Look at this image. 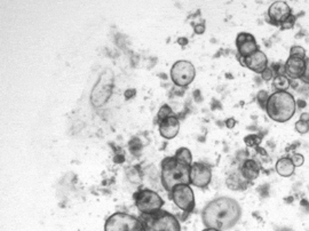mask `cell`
I'll return each instance as SVG.
<instances>
[{
  "label": "cell",
  "mask_w": 309,
  "mask_h": 231,
  "mask_svg": "<svg viewBox=\"0 0 309 231\" xmlns=\"http://www.w3.org/2000/svg\"><path fill=\"white\" fill-rule=\"evenodd\" d=\"M235 125H236V120H235V118H228L226 120V126H227V128H229V129H232L235 127Z\"/></svg>",
  "instance_id": "f1b7e54d"
},
{
  "label": "cell",
  "mask_w": 309,
  "mask_h": 231,
  "mask_svg": "<svg viewBox=\"0 0 309 231\" xmlns=\"http://www.w3.org/2000/svg\"><path fill=\"white\" fill-rule=\"evenodd\" d=\"M291 80L286 76H276L273 80V87L275 92H288Z\"/></svg>",
  "instance_id": "d6986e66"
},
{
  "label": "cell",
  "mask_w": 309,
  "mask_h": 231,
  "mask_svg": "<svg viewBox=\"0 0 309 231\" xmlns=\"http://www.w3.org/2000/svg\"><path fill=\"white\" fill-rule=\"evenodd\" d=\"M131 93H135V90L126 91V92H125V97H126V99H131V97L133 96L134 94H131Z\"/></svg>",
  "instance_id": "1f68e13d"
},
{
  "label": "cell",
  "mask_w": 309,
  "mask_h": 231,
  "mask_svg": "<svg viewBox=\"0 0 309 231\" xmlns=\"http://www.w3.org/2000/svg\"><path fill=\"white\" fill-rule=\"evenodd\" d=\"M171 79L178 87H188L194 81L196 69L191 62L181 60L175 62L171 68Z\"/></svg>",
  "instance_id": "ba28073f"
},
{
  "label": "cell",
  "mask_w": 309,
  "mask_h": 231,
  "mask_svg": "<svg viewBox=\"0 0 309 231\" xmlns=\"http://www.w3.org/2000/svg\"><path fill=\"white\" fill-rule=\"evenodd\" d=\"M242 217V207L234 198H214L201 211V221L205 228L227 231L232 229Z\"/></svg>",
  "instance_id": "6da1fadb"
},
{
  "label": "cell",
  "mask_w": 309,
  "mask_h": 231,
  "mask_svg": "<svg viewBox=\"0 0 309 231\" xmlns=\"http://www.w3.org/2000/svg\"><path fill=\"white\" fill-rule=\"evenodd\" d=\"M236 46H237L238 56L242 59L247 58L259 49L254 36L247 32L238 33L237 38H236Z\"/></svg>",
  "instance_id": "8fae6325"
},
{
  "label": "cell",
  "mask_w": 309,
  "mask_h": 231,
  "mask_svg": "<svg viewBox=\"0 0 309 231\" xmlns=\"http://www.w3.org/2000/svg\"><path fill=\"white\" fill-rule=\"evenodd\" d=\"M180 131V122L175 115H172L169 118L164 119L159 123V134L160 137L166 139V140H172Z\"/></svg>",
  "instance_id": "9a60e30c"
},
{
  "label": "cell",
  "mask_w": 309,
  "mask_h": 231,
  "mask_svg": "<svg viewBox=\"0 0 309 231\" xmlns=\"http://www.w3.org/2000/svg\"><path fill=\"white\" fill-rule=\"evenodd\" d=\"M261 170V167L258 161L254 159H247L241 167V174L247 181H254L258 179Z\"/></svg>",
  "instance_id": "2e32d148"
},
{
  "label": "cell",
  "mask_w": 309,
  "mask_h": 231,
  "mask_svg": "<svg viewBox=\"0 0 309 231\" xmlns=\"http://www.w3.org/2000/svg\"><path fill=\"white\" fill-rule=\"evenodd\" d=\"M133 199L138 211L141 214H150L162 210L164 200L156 191L150 189L139 190L133 195Z\"/></svg>",
  "instance_id": "8992f818"
},
{
  "label": "cell",
  "mask_w": 309,
  "mask_h": 231,
  "mask_svg": "<svg viewBox=\"0 0 309 231\" xmlns=\"http://www.w3.org/2000/svg\"><path fill=\"white\" fill-rule=\"evenodd\" d=\"M203 231H219V230H216V229H211V228H205V229H204Z\"/></svg>",
  "instance_id": "d6a6232c"
},
{
  "label": "cell",
  "mask_w": 309,
  "mask_h": 231,
  "mask_svg": "<svg viewBox=\"0 0 309 231\" xmlns=\"http://www.w3.org/2000/svg\"><path fill=\"white\" fill-rule=\"evenodd\" d=\"M292 14L291 7L285 1H275L269 6L268 9V16H269L272 23L279 25Z\"/></svg>",
  "instance_id": "5bb4252c"
},
{
  "label": "cell",
  "mask_w": 309,
  "mask_h": 231,
  "mask_svg": "<svg viewBox=\"0 0 309 231\" xmlns=\"http://www.w3.org/2000/svg\"><path fill=\"white\" fill-rule=\"evenodd\" d=\"M285 76L290 80H300L305 74L306 59L300 56H290L284 64Z\"/></svg>",
  "instance_id": "7c38bea8"
},
{
  "label": "cell",
  "mask_w": 309,
  "mask_h": 231,
  "mask_svg": "<svg viewBox=\"0 0 309 231\" xmlns=\"http://www.w3.org/2000/svg\"><path fill=\"white\" fill-rule=\"evenodd\" d=\"M204 31H205V25H204V23L195 25V33L201 34V33H204Z\"/></svg>",
  "instance_id": "f546056e"
},
{
  "label": "cell",
  "mask_w": 309,
  "mask_h": 231,
  "mask_svg": "<svg viewBox=\"0 0 309 231\" xmlns=\"http://www.w3.org/2000/svg\"><path fill=\"white\" fill-rule=\"evenodd\" d=\"M170 197L180 210L192 213L195 210V195L190 185H178L170 192Z\"/></svg>",
  "instance_id": "9c48e42d"
},
{
  "label": "cell",
  "mask_w": 309,
  "mask_h": 231,
  "mask_svg": "<svg viewBox=\"0 0 309 231\" xmlns=\"http://www.w3.org/2000/svg\"><path fill=\"white\" fill-rule=\"evenodd\" d=\"M290 56H300V58L306 59V50L301 46H292L290 49Z\"/></svg>",
  "instance_id": "cb8c5ba5"
},
{
  "label": "cell",
  "mask_w": 309,
  "mask_h": 231,
  "mask_svg": "<svg viewBox=\"0 0 309 231\" xmlns=\"http://www.w3.org/2000/svg\"><path fill=\"white\" fill-rule=\"evenodd\" d=\"M190 167L179 163L175 157H165L160 163L162 185L166 191L171 192L178 185H190Z\"/></svg>",
  "instance_id": "3957f363"
},
{
  "label": "cell",
  "mask_w": 309,
  "mask_h": 231,
  "mask_svg": "<svg viewBox=\"0 0 309 231\" xmlns=\"http://www.w3.org/2000/svg\"><path fill=\"white\" fill-rule=\"evenodd\" d=\"M174 157L179 163L185 164V165H188V166L192 165V154L188 148L178 149L174 154Z\"/></svg>",
  "instance_id": "ac0fdd59"
},
{
  "label": "cell",
  "mask_w": 309,
  "mask_h": 231,
  "mask_svg": "<svg viewBox=\"0 0 309 231\" xmlns=\"http://www.w3.org/2000/svg\"><path fill=\"white\" fill-rule=\"evenodd\" d=\"M290 158H291L293 165H294L295 167H300V166L304 165V163H305V157L302 156L301 154H293L292 156L290 157Z\"/></svg>",
  "instance_id": "484cf974"
},
{
  "label": "cell",
  "mask_w": 309,
  "mask_h": 231,
  "mask_svg": "<svg viewBox=\"0 0 309 231\" xmlns=\"http://www.w3.org/2000/svg\"><path fill=\"white\" fill-rule=\"evenodd\" d=\"M112 87H113V74L111 70H106L105 74H102L95 87L92 91V96H91V101H92L93 106L99 108L105 106L107 101L110 99L112 93Z\"/></svg>",
  "instance_id": "52a82bcc"
},
{
  "label": "cell",
  "mask_w": 309,
  "mask_h": 231,
  "mask_svg": "<svg viewBox=\"0 0 309 231\" xmlns=\"http://www.w3.org/2000/svg\"><path fill=\"white\" fill-rule=\"evenodd\" d=\"M275 77H276L275 71H274V69L269 68V66H268V68L263 72V74H261V78H263L264 81H270L272 79L274 80V78Z\"/></svg>",
  "instance_id": "4316f807"
},
{
  "label": "cell",
  "mask_w": 309,
  "mask_h": 231,
  "mask_svg": "<svg viewBox=\"0 0 309 231\" xmlns=\"http://www.w3.org/2000/svg\"><path fill=\"white\" fill-rule=\"evenodd\" d=\"M105 231H144V229L139 217L124 212H116L106 221Z\"/></svg>",
  "instance_id": "5b68a950"
},
{
  "label": "cell",
  "mask_w": 309,
  "mask_h": 231,
  "mask_svg": "<svg viewBox=\"0 0 309 231\" xmlns=\"http://www.w3.org/2000/svg\"><path fill=\"white\" fill-rule=\"evenodd\" d=\"M300 80L302 83L308 84L309 85V59H306V69H305V74L302 76Z\"/></svg>",
  "instance_id": "83f0119b"
},
{
  "label": "cell",
  "mask_w": 309,
  "mask_h": 231,
  "mask_svg": "<svg viewBox=\"0 0 309 231\" xmlns=\"http://www.w3.org/2000/svg\"><path fill=\"white\" fill-rule=\"evenodd\" d=\"M261 138L259 135L255 134H250L247 137L244 138V143L247 145V147H258L261 143Z\"/></svg>",
  "instance_id": "44dd1931"
},
{
  "label": "cell",
  "mask_w": 309,
  "mask_h": 231,
  "mask_svg": "<svg viewBox=\"0 0 309 231\" xmlns=\"http://www.w3.org/2000/svg\"><path fill=\"white\" fill-rule=\"evenodd\" d=\"M301 122H305V123H308L309 124V112H302L300 115V119Z\"/></svg>",
  "instance_id": "4dcf8cb0"
},
{
  "label": "cell",
  "mask_w": 309,
  "mask_h": 231,
  "mask_svg": "<svg viewBox=\"0 0 309 231\" xmlns=\"http://www.w3.org/2000/svg\"><path fill=\"white\" fill-rule=\"evenodd\" d=\"M239 60H241L243 65H245L247 68L250 69V70L254 71L255 74L261 75L268 68L267 55L260 49H258L257 52L253 53L250 56H247V58H239Z\"/></svg>",
  "instance_id": "4fadbf2b"
},
{
  "label": "cell",
  "mask_w": 309,
  "mask_h": 231,
  "mask_svg": "<svg viewBox=\"0 0 309 231\" xmlns=\"http://www.w3.org/2000/svg\"><path fill=\"white\" fill-rule=\"evenodd\" d=\"M172 115H174V113H173L171 107L167 106V104H164V106L159 109L158 115H157V120H158V123H160V122H163L164 119L171 117Z\"/></svg>",
  "instance_id": "ffe728a7"
},
{
  "label": "cell",
  "mask_w": 309,
  "mask_h": 231,
  "mask_svg": "<svg viewBox=\"0 0 309 231\" xmlns=\"http://www.w3.org/2000/svg\"><path fill=\"white\" fill-rule=\"evenodd\" d=\"M294 128H295V131L299 133V134H307V133L309 132V124L308 123H305V122H301V120H299V122L295 123Z\"/></svg>",
  "instance_id": "d4e9b609"
},
{
  "label": "cell",
  "mask_w": 309,
  "mask_h": 231,
  "mask_svg": "<svg viewBox=\"0 0 309 231\" xmlns=\"http://www.w3.org/2000/svg\"><path fill=\"white\" fill-rule=\"evenodd\" d=\"M144 231H181V224L172 213L159 210L139 216Z\"/></svg>",
  "instance_id": "277c9868"
},
{
  "label": "cell",
  "mask_w": 309,
  "mask_h": 231,
  "mask_svg": "<svg viewBox=\"0 0 309 231\" xmlns=\"http://www.w3.org/2000/svg\"><path fill=\"white\" fill-rule=\"evenodd\" d=\"M212 181V169L203 163H192L190 167V185L204 189Z\"/></svg>",
  "instance_id": "30bf717a"
},
{
  "label": "cell",
  "mask_w": 309,
  "mask_h": 231,
  "mask_svg": "<svg viewBox=\"0 0 309 231\" xmlns=\"http://www.w3.org/2000/svg\"><path fill=\"white\" fill-rule=\"evenodd\" d=\"M275 169L277 174H278L279 176H282V178H290V176H292L293 174H294L295 166L293 165L291 158L283 157L277 160Z\"/></svg>",
  "instance_id": "e0dca14e"
},
{
  "label": "cell",
  "mask_w": 309,
  "mask_h": 231,
  "mask_svg": "<svg viewBox=\"0 0 309 231\" xmlns=\"http://www.w3.org/2000/svg\"><path fill=\"white\" fill-rule=\"evenodd\" d=\"M297 102L289 92H274L266 104V112L276 123H286L294 116Z\"/></svg>",
  "instance_id": "7a4b0ae2"
},
{
  "label": "cell",
  "mask_w": 309,
  "mask_h": 231,
  "mask_svg": "<svg viewBox=\"0 0 309 231\" xmlns=\"http://www.w3.org/2000/svg\"><path fill=\"white\" fill-rule=\"evenodd\" d=\"M270 95L267 93L266 91H260L259 93H258L257 95V100L258 102H259L260 107L263 108V109H266V104L268 102V99H269Z\"/></svg>",
  "instance_id": "7402d4cb"
},
{
  "label": "cell",
  "mask_w": 309,
  "mask_h": 231,
  "mask_svg": "<svg viewBox=\"0 0 309 231\" xmlns=\"http://www.w3.org/2000/svg\"><path fill=\"white\" fill-rule=\"evenodd\" d=\"M295 21H297V18H295L294 15L291 14L288 18H286V20H285L284 22H283L282 24H280V28H282L283 30H290V29H292V28L294 27Z\"/></svg>",
  "instance_id": "603a6c76"
}]
</instances>
